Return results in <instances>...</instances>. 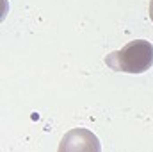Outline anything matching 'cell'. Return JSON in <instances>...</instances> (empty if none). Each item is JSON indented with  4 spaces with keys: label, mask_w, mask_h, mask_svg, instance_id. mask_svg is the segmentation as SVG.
<instances>
[{
    "label": "cell",
    "mask_w": 153,
    "mask_h": 152,
    "mask_svg": "<svg viewBox=\"0 0 153 152\" xmlns=\"http://www.w3.org/2000/svg\"><path fill=\"white\" fill-rule=\"evenodd\" d=\"M57 152H102V143L89 129L76 127L62 136Z\"/></svg>",
    "instance_id": "obj_2"
},
{
    "label": "cell",
    "mask_w": 153,
    "mask_h": 152,
    "mask_svg": "<svg viewBox=\"0 0 153 152\" xmlns=\"http://www.w3.org/2000/svg\"><path fill=\"white\" fill-rule=\"evenodd\" d=\"M105 65L114 72L144 74L153 66V45L146 39H134L123 48L107 54Z\"/></svg>",
    "instance_id": "obj_1"
},
{
    "label": "cell",
    "mask_w": 153,
    "mask_h": 152,
    "mask_svg": "<svg viewBox=\"0 0 153 152\" xmlns=\"http://www.w3.org/2000/svg\"><path fill=\"white\" fill-rule=\"evenodd\" d=\"M148 13H150V18H152V22H153V0H150V9H148Z\"/></svg>",
    "instance_id": "obj_3"
}]
</instances>
